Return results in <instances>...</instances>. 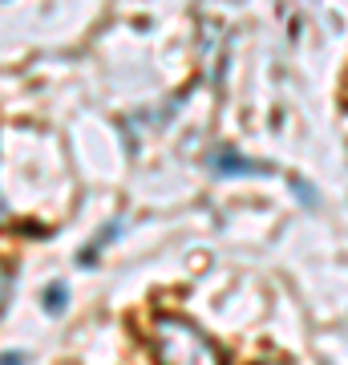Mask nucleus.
<instances>
[{
	"mask_svg": "<svg viewBox=\"0 0 348 365\" xmlns=\"http://www.w3.org/2000/svg\"><path fill=\"white\" fill-rule=\"evenodd\" d=\"M65 304H69V288H65V284H53L49 292H45V309H49V313H61Z\"/></svg>",
	"mask_w": 348,
	"mask_h": 365,
	"instance_id": "obj_2",
	"label": "nucleus"
},
{
	"mask_svg": "<svg viewBox=\"0 0 348 365\" xmlns=\"http://www.w3.org/2000/svg\"><path fill=\"white\" fill-rule=\"evenodd\" d=\"M215 167H223V170H259L255 163H247V158H231V155H219V158H215Z\"/></svg>",
	"mask_w": 348,
	"mask_h": 365,
	"instance_id": "obj_3",
	"label": "nucleus"
},
{
	"mask_svg": "<svg viewBox=\"0 0 348 365\" xmlns=\"http://www.w3.org/2000/svg\"><path fill=\"white\" fill-rule=\"evenodd\" d=\"M4 365H21V357H13V353H4Z\"/></svg>",
	"mask_w": 348,
	"mask_h": 365,
	"instance_id": "obj_4",
	"label": "nucleus"
},
{
	"mask_svg": "<svg viewBox=\"0 0 348 365\" xmlns=\"http://www.w3.org/2000/svg\"><path fill=\"white\" fill-rule=\"evenodd\" d=\"M150 353L158 365H223L219 345L186 317H158L150 329Z\"/></svg>",
	"mask_w": 348,
	"mask_h": 365,
	"instance_id": "obj_1",
	"label": "nucleus"
}]
</instances>
